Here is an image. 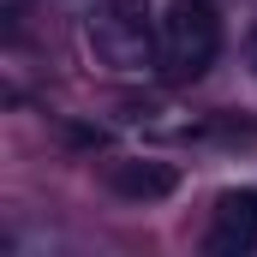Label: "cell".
Segmentation results:
<instances>
[{
	"label": "cell",
	"mask_w": 257,
	"mask_h": 257,
	"mask_svg": "<svg viewBox=\"0 0 257 257\" xmlns=\"http://www.w3.org/2000/svg\"><path fill=\"white\" fill-rule=\"evenodd\" d=\"M215 54H221L215 0H168V12L156 24V72L168 84H192L215 66Z\"/></svg>",
	"instance_id": "1"
},
{
	"label": "cell",
	"mask_w": 257,
	"mask_h": 257,
	"mask_svg": "<svg viewBox=\"0 0 257 257\" xmlns=\"http://www.w3.org/2000/svg\"><path fill=\"white\" fill-rule=\"evenodd\" d=\"M156 24L162 18L150 12V0H96L84 42L108 72H150L156 66Z\"/></svg>",
	"instance_id": "2"
},
{
	"label": "cell",
	"mask_w": 257,
	"mask_h": 257,
	"mask_svg": "<svg viewBox=\"0 0 257 257\" xmlns=\"http://www.w3.org/2000/svg\"><path fill=\"white\" fill-rule=\"evenodd\" d=\"M180 186V174L168 162H108V192L132 197V203H156Z\"/></svg>",
	"instance_id": "4"
},
{
	"label": "cell",
	"mask_w": 257,
	"mask_h": 257,
	"mask_svg": "<svg viewBox=\"0 0 257 257\" xmlns=\"http://www.w3.org/2000/svg\"><path fill=\"white\" fill-rule=\"evenodd\" d=\"M209 251H227V257L257 251V192H221V197H215Z\"/></svg>",
	"instance_id": "3"
},
{
	"label": "cell",
	"mask_w": 257,
	"mask_h": 257,
	"mask_svg": "<svg viewBox=\"0 0 257 257\" xmlns=\"http://www.w3.org/2000/svg\"><path fill=\"white\" fill-rule=\"evenodd\" d=\"M245 54H251V66H257V24H251V36H245Z\"/></svg>",
	"instance_id": "5"
}]
</instances>
